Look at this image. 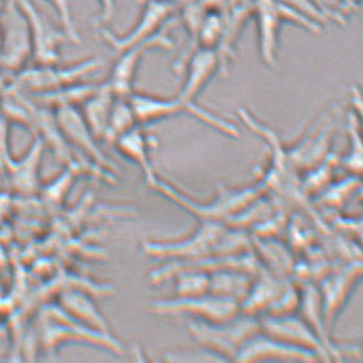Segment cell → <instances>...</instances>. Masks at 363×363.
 Returning a JSON list of instances; mask_svg holds the SVG:
<instances>
[{"instance_id":"cell-1","label":"cell","mask_w":363,"mask_h":363,"mask_svg":"<svg viewBox=\"0 0 363 363\" xmlns=\"http://www.w3.org/2000/svg\"><path fill=\"white\" fill-rule=\"evenodd\" d=\"M145 186L194 216L199 222H221L223 225L231 216L239 213L250 203L266 194L261 184L256 182L255 185L245 188H221L211 202H198L194 198L184 194L175 185L162 180L158 175L152 182L145 184Z\"/></svg>"},{"instance_id":"cell-2","label":"cell","mask_w":363,"mask_h":363,"mask_svg":"<svg viewBox=\"0 0 363 363\" xmlns=\"http://www.w3.org/2000/svg\"><path fill=\"white\" fill-rule=\"evenodd\" d=\"M128 101L131 103L136 122L140 126L163 121L175 116L189 115L225 136L233 139H238L240 136L239 128L233 122L228 121L221 116L216 115L207 108L199 106L196 101L182 99L180 95L163 98L134 91Z\"/></svg>"},{"instance_id":"cell-3","label":"cell","mask_w":363,"mask_h":363,"mask_svg":"<svg viewBox=\"0 0 363 363\" xmlns=\"http://www.w3.org/2000/svg\"><path fill=\"white\" fill-rule=\"evenodd\" d=\"M186 330L203 350L221 357L225 362H236L245 343L262 331L258 317L242 313L223 323H203L189 318Z\"/></svg>"},{"instance_id":"cell-4","label":"cell","mask_w":363,"mask_h":363,"mask_svg":"<svg viewBox=\"0 0 363 363\" xmlns=\"http://www.w3.org/2000/svg\"><path fill=\"white\" fill-rule=\"evenodd\" d=\"M41 343L47 352H55L65 343H81L109 350L115 354L123 353L121 342L111 333L90 329L76 321L60 306L50 307L41 320Z\"/></svg>"},{"instance_id":"cell-5","label":"cell","mask_w":363,"mask_h":363,"mask_svg":"<svg viewBox=\"0 0 363 363\" xmlns=\"http://www.w3.org/2000/svg\"><path fill=\"white\" fill-rule=\"evenodd\" d=\"M253 16L258 30L259 55L263 65L269 68L276 66L279 36L283 23L291 22L311 33L320 31V26L315 21L307 18L280 0H255Z\"/></svg>"},{"instance_id":"cell-6","label":"cell","mask_w":363,"mask_h":363,"mask_svg":"<svg viewBox=\"0 0 363 363\" xmlns=\"http://www.w3.org/2000/svg\"><path fill=\"white\" fill-rule=\"evenodd\" d=\"M228 226L221 222L201 221L199 226L185 238L174 240H149L143 244V253L164 261H195L217 257V245Z\"/></svg>"},{"instance_id":"cell-7","label":"cell","mask_w":363,"mask_h":363,"mask_svg":"<svg viewBox=\"0 0 363 363\" xmlns=\"http://www.w3.org/2000/svg\"><path fill=\"white\" fill-rule=\"evenodd\" d=\"M103 66V58L90 57L72 65H35L16 74V86L27 94H41L84 82Z\"/></svg>"},{"instance_id":"cell-8","label":"cell","mask_w":363,"mask_h":363,"mask_svg":"<svg viewBox=\"0 0 363 363\" xmlns=\"http://www.w3.org/2000/svg\"><path fill=\"white\" fill-rule=\"evenodd\" d=\"M148 308L155 316L189 317L208 323H228L242 313L239 303L213 294L158 299L149 303Z\"/></svg>"},{"instance_id":"cell-9","label":"cell","mask_w":363,"mask_h":363,"mask_svg":"<svg viewBox=\"0 0 363 363\" xmlns=\"http://www.w3.org/2000/svg\"><path fill=\"white\" fill-rule=\"evenodd\" d=\"M33 60V40L26 18L14 0H4L0 36V69L17 74Z\"/></svg>"},{"instance_id":"cell-10","label":"cell","mask_w":363,"mask_h":363,"mask_svg":"<svg viewBox=\"0 0 363 363\" xmlns=\"http://www.w3.org/2000/svg\"><path fill=\"white\" fill-rule=\"evenodd\" d=\"M176 3L167 0H145L142 13L126 34H115L107 27H98V34L117 55L125 49L148 40L158 34L172 21Z\"/></svg>"},{"instance_id":"cell-11","label":"cell","mask_w":363,"mask_h":363,"mask_svg":"<svg viewBox=\"0 0 363 363\" xmlns=\"http://www.w3.org/2000/svg\"><path fill=\"white\" fill-rule=\"evenodd\" d=\"M169 28L171 22L153 38L117 54V60L112 66L107 80L116 98H130L134 93L136 74L145 54L153 50H171L175 48V41L169 35Z\"/></svg>"},{"instance_id":"cell-12","label":"cell","mask_w":363,"mask_h":363,"mask_svg":"<svg viewBox=\"0 0 363 363\" xmlns=\"http://www.w3.org/2000/svg\"><path fill=\"white\" fill-rule=\"evenodd\" d=\"M361 277L362 261L358 258L340 264L337 269L317 283L321 296L323 326L329 335H331L335 320L347 306Z\"/></svg>"},{"instance_id":"cell-13","label":"cell","mask_w":363,"mask_h":363,"mask_svg":"<svg viewBox=\"0 0 363 363\" xmlns=\"http://www.w3.org/2000/svg\"><path fill=\"white\" fill-rule=\"evenodd\" d=\"M25 16L33 40L35 65H53L61 60L62 45L68 41L63 28L43 13L34 0H14Z\"/></svg>"},{"instance_id":"cell-14","label":"cell","mask_w":363,"mask_h":363,"mask_svg":"<svg viewBox=\"0 0 363 363\" xmlns=\"http://www.w3.org/2000/svg\"><path fill=\"white\" fill-rule=\"evenodd\" d=\"M335 131V109L329 108L325 111L302 139L288 148L290 162L298 172L303 175L307 171L316 167L331 153V140Z\"/></svg>"},{"instance_id":"cell-15","label":"cell","mask_w":363,"mask_h":363,"mask_svg":"<svg viewBox=\"0 0 363 363\" xmlns=\"http://www.w3.org/2000/svg\"><path fill=\"white\" fill-rule=\"evenodd\" d=\"M58 128L71 148L76 149L82 158L93 162L101 169L113 171L115 166L101 149V142L95 138L84 120L79 107L58 108L54 111Z\"/></svg>"},{"instance_id":"cell-16","label":"cell","mask_w":363,"mask_h":363,"mask_svg":"<svg viewBox=\"0 0 363 363\" xmlns=\"http://www.w3.org/2000/svg\"><path fill=\"white\" fill-rule=\"evenodd\" d=\"M258 318L263 334L296 348L312 352L323 362L331 361L329 350L317 337L316 333L302 317L296 316V313L289 316H261Z\"/></svg>"},{"instance_id":"cell-17","label":"cell","mask_w":363,"mask_h":363,"mask_svg":"<svg viewBox=\"0 0 363 363\" xmlns=\"http://www.w3.org/2000/svg\"><path fill=\"white\" fill-rule=\"evenodd\" d=\"M261 362V361H284V362H318L320 358L308 350L296 348L279 342L263 334L262 331L248 340L242 347L236 362Z\"/></svg>"},{"instance_id":"cell-18","label":"cell","mask_w":363,"mask_h":363,"mask_svg":"<svg viewBox=\"0 0 363 363\" xmlns=\"http://www.w3.org/2000/svg\"><path fill=\"white\" fill-rule=\"evenodd\" d=\"M220 69L221 63L218 53L211 49L198 48L189 55L184 66L182 74H185V81L179 95L185 101H196V98Z\"/></svg>"},{"instance_id":"cell-19","label":"cell","mask_w":363,"mask_h":363,"mask_svg":"<svg viewBox=\"0 0 363 363\" xmlns=\"http://www.w3.org/2000/svg\"><path fill=\"white\" fill-rule=\"evenodd\" d=\"M113 147L125 160L142 169L145 184L155 179L157 172L152 163L150 152L157 147V140L144 130V126L138 125L131 128L128 133L116 140Z\"/></svg>"},{"instance_id":"cell-20","label":"cell","mask_w":363,"mask_h":363,"mask_svg":"<svg viewBox=\"0 0 363 363\" xmlns=\"http://www.w3.org/2000/svg\"><path fill=\"white\" fill-rule=\"evenodd\" d=\"M252 235V234H250ZM253 252L271 275L290 280L296 264L294 252L277 238H256L252 236Z\"/></svg>"},{"instance_id":"cell-21","label":"cell","mask_w":363,"mask_h":363,"mask_svg":"<svg viewBox=\"0 0 363 363\" xmlns=\"http://www.w3.org/2000/svg\"><path fill=\"white\" fill-rule=\"evenodd\" d=\"M288 280L271 275L266 269L255 277L248 296L240 304L242 315L261 317L266 315L271 304L283 290Z\"/></svg>"},{"instance_id":"cell-22","label":"cell","mask_w":363,"mask_h":363,"mask_svg":"<svg viewBox=\"0 0 363 363\" xmlns=\"http://www.w3.org/2000/svg\"><path fill=\"white\" fill-rule=\"evenodd\" d=\"M116 95L107 81L99 84L93 94L82 103L81 113L95 138L103 143L107 131L109 116L115 104Z\"/></svg>"},{"instance_id":"cell-23","label":"cell","mask_w":363,"mask_h":363,"mask_svg":"<svg viewBox=\"0 0 363 363\" xmlns=\"http://www.w3.org/2000/svg\"><path fill=\"white\" fill-rule=\"evenodd\" d=\"M58 306L76 321L86 325L90 329L111 333L106 317L101 315L96 304L84 290L63 291Z\"/></svg>"},{"instance_id":"cell-24","label":"cell","mask_w":363,"mask_h":363,"mask_svg":"<svg viewBox=\"0 0 363 363\" xmlns=\"http://www.w3.org/2000/svg\"><path fill=\"white\" fill-rule=\"evenodd\" d=\"M44 150V142L40 138H36L26 153L20 160L9 162L7 166L8 175L16 185V188L23 191H33L36 184L39 182V167H40L41 157Z\"/></svg>"},{"instance_id":"cell-25","label":"cell","mask_w":363,"mask_h":363,"mask_svg":"<svg viewBox=\"0 0 363 363\" xmlns=\"http://www.w3.org/2000/svg\"><path fill=\"white\" fill-rule=\"evenodd\" d=\"M255 277L236 269H218L209 274V294L242 304Z\"/></svg>"},{"instance_id":"cell-26","label":"cell","mask_w":363,"mask_h":363,"mask_svg":"<svg viewBox=\"0 0 363 363\" xmlns=\"http://www.w3.org/2000/svg\"><path fill=\"white\" fill-rule=\"evenodd\" d=\"M135 126H138V122L128 98H116L103 143L113 147L118 138H121L122 135L126 134Z\"/></svg>"},{"instance_id":"cell-27","label":"cell","mask_w":363,"mask_h":363,"mask_svg":"<svg viewBox=\"0 0 363 363\" xmlns=\"http://www.w3.org/2000/svg\"><path fill=\"white\" fill-rule=\"evenodd\" d=\"M362 186L361 176L350 175L343 182H331L318 194L317 203L329 211H340Z\"/></svg>"},{"instance_id":"cell-28","label":"cell","mask_w":363,"mask_h":363,"mask_svg":"<svg viewBox=\"0 0 363 363\" xmlns=\"http://www.w3.org/2000/svg\"><path fill=\"white\" fill-rule=\"evenodd\" d=\"M347 131L350 136V150L339 158V166L350 171V175L361 176L362 172V138H361V116L350 111L347 118Z\"/></svg>"},{"instance_id":"cell-29","label":"cell","mask_w":363,"mask_h":363,"mask_svg":"<svg viewBox=\"0 0 363 363\" xmlns=\"http://www.w3.org/2000/svg\"><path fill=\"white\" fill-rule=\"evenodd\" d=\"M337 166H339V157L331 152L320 164H317L316 167L303 174V179H301V188L306 196L318 195L323 189L328 188L333 182L334 171Z\"/></svg>"},{"instance_id":"cell-30","label":"cell","mask_w":363,"mask_h":363,"mask_svg":"<svg viewBox=\"0 0 363 363\" xmlns=\"http://www.w3.org/2000/svg\"><path fill=\"white\" fill-rule=\"evenodd\" d=\"M176 298H193L209 294V274L198 269H184L176 272Z\"/></svg>"},{"instance_id":"cell-31","label":"cell","mask_w":363,"mask_h":363,"mask_svg":"<svg viewBox=\"0 0 363 363\" xmlns=\"http://www.w3.org/2000/svg\"><path fill=\"white\" fill-rule=\"evenodd\" d=\"M225 34V16L217 9H207L198 34V48L218 50Z\"/></svg>"},{"instance_id":"cell-32","label":"cell","mask_w":363,"mask_h":363,"mask_svg":"<svg viewBox=\"0 0 363 363\" xmlns=\"http://www.w3.org/2000/svg\"><path fill=\"white\" fill-rule=\"evenodd\" d=\"M301 304V290L291 280L284 285L283 290L271 304L269 311L263 316L281 317L296 315Z\"/></svg>"},{"instance_id":"cell-33","label":"cell","mask_w":363,"mask_h":363,"mask_svg":"<svg viewBox=\"0 0 363 363\" xmlns=\"http://www.w3.org/2000/svg\"><path fill=\"white\" fill-rule=\"evenodd\" d=\"M289 206H281L264 221L258 223L255 229L250 230L252 236L256 238H280L286 231L290 221Z\"/></svg>"},{"instance_id":"cell-34","label":"cell","mask_w":363,"mask_h":363,"mask_svg":"<svg viewBox=\"0 0 363 363\" xmlns=\"http://www.w3.org/2000/svg\"><path fill=\"white\" fill-rule=\"evenodd\" d=\"M286 231H288V238H289V248L293 252H303L304 253L307 249L313 247L315 242H316L315 233L298 216L290 217Z\"/></svg>"},{"instance_id":"cell-35","label":"cell","mask_w":363,"mask_h":363,"mask_svg":"<svg viewBox=\"0 0 363 363\" xmlns=\"http://www.w3.org/2000/svg\"><path fill=\"white\" fill-rule=\"evenodd\" d=\"M54 11L57 12V16L61 22V27L63 31L67 35L68 41L74 43V44H81V38L77 31V27L74 23V14H72V9H71V4L69 0H47Z\"/></svg>"},{"instance_id":"cell-36","label":"cell","mask_w":363,"mask_h":363,"mask_svg":"<svg viewBox=\"0 0 363 363\" xmlns=\"http://www.w3.org/2000/svg\"><path fill=\"white\" fill-rule=\"evenodd\" d=\"M172 362H225L221 357L217 356L212 352L204 350V352H179L171 353L166 357Z\"/></svg>"},{"instance_id":"cell-37","label":"cell","mask_w":363,"mask_h":363,"mask_svg":"<svg viewBox=\"0 0 363 363\" xmlns=\"http://www.w3.org/2000/svg\"><path fill=\"white\" fill-rule=\"evenodd\" d=\"M280 1H283L284 4L289 6L293 9H296V12L306 16L307 18L315 21L316 23L317 21L320 20V17L323 18V13H320L317 11L311 0H280Z\"/></svg>"},{"instance_id":"cell-38","label":"cell","mask_w":363,"mask_h":363,"mask_svg":"<svg viewBox=\"0 0 363 363\" xmlns=\"http://www.w3.org/2000/svg\"><path fill=\"white\" fill-rule=\"evenodd\" d=\"M101 12L95 21V26L106 27L111 21L113 20L116 13V0H98Z\"/></svg>"},{"instance_id":"cell-39","label":"cell","mask_w":363,"mask_h":363,"mask_svg":"<svg viewBox=\"0 0 363 363\" xmlns=\"http://www.w3.org/2000/svg\"><path fill=\"white\" fill-rule=\"evenodd\" d=\"M4 7V0H0V36H1V13Z\"/></svg>"},{"instance_id":"cell-40","label":"cell","mask_w":363,"mask_h":363,"mask_svg":"<svg viewBox=\"0 0 363 363\" xmlns=\"http://www.w3.org/2000/svg\"><path fill=\"white\" fill-rule=\"evenodd\" d=\"M350 1L352 3V4H353V3H359L361 0H350Z\"/></svg>"},{"instance_id":"cell-41","label":"cell","mask_w":363,"mask_h":363,"mask_svg":"<svg viewBox=\"0 0 363 363\" xmlns=\"http://www.w3.org/2000/svg\"></svg>"}]
</instances>
